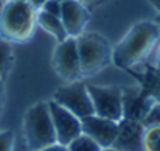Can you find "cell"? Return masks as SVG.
I'll return each instance as SVG.
<instances>
[{"label": "cell", "instance_id": "cell-4", "mask_svg": "<svg viewBox=\"0 0 160 151\" xmlns=\"http://www.w3.org/2000/svg\"><path fill=\"white\" fill-rule=\"evenodd\" d=\"M76 44L82 75L98 73L112 59V49L101 34L82 33L76 38Z\"/></svg>", "mask_w": 160, "mask_h": 151}, {"label": "cell", "instance_id": "cell-23", "mask_svg": "<svg viewBox=\"0 0 160 151\" xmlns=\"http://www.w3.org/2000/svg\"><path fill=\"white\" fill-rule=\"evenodd\" d=\"M156 69H160V45L157 49V53H156Z\"/></svg>", "mask_w": 160, "mask_h": 151}, {"label": "cell", "instance_id": "cell-30", "mask_svg": "<svg viewBox=\"0 0 160 151\" xmlns=\"http://www.w3.org/2000/svg\"><path fill=\"white\" fill-rule=\"evenodd\" d=\"M56 2H59V3H62V2H65V0H56Z\"/></svg>", "mask_w": 160, "mask_h": 151}, {"label": "cell", "instance_id": "cell-3", "mask_svg": "<svg viewBox=\"0 0 160 151\" xmlns=\"http://www.w3.org/2000/svg\"><path fill=\"white\" fill-rule=\"evenodd\" d=\"M25 137L33 151L56 143V133L48 103H38L25 115Z\"/></svg>", "mask_w": 160, "mask_h": 151}, {"label": "cell", "instance_id": "cell-10", "mask_svg": "<svg viewBox=\"0 0 160 151\" xmlns=\"http://www.w3.org/2000/svg\"><path fill=\"white\" fill-rule=\"evenodd\" d=\"M143 134H145V125L142 122L121 118L118 122V131L112 148L118 151H145Z\"/></svg>", "mask_w": 160, "mask_h": 151}, {"label": "cell", "instance_id": "cell-18", "mask_svg": "<svg viewBox=\"0 0 160 151\" xmlns=\"http://www.w3.org/2000/svg\"><path fill=\"white\" fill-rule=\"evenodd\" d=\"M142 123L145 126H156V125L160 126V103L154 101V104L151 106L149 112L146 114V117H145V120Z\"/></svg>", "mask_w": 160, "mask_h": 151}, {"label": "cell", "instance_id": "cell-17", "mask_svg": "<svg viewBox=\"0 0 160 151\" xmlns=\"http://www.w3.org/2000/svg\"><path fill=\"white\" fill-rule=\"evenodd\" d=\"M11 47L5 41H0V76L5 75V72L11 65Z\"/></svg>", "mask_w": 160, "mask_h": 151}, {"label": "cell", "instance_id": "cell-5", "mask_svg": "<svg viewBox=\"0 0 160 151\" xmlns=\"http://www.w3.org/2000/svg\"><path fill=\"white\" fill-rule=\"evenodd\" d=\"M93 114L113 122L123 118V91L112 86H87Z\"/></svg>", "mask_w": 160, "mask_h": 151}, {"label": "cell", "instance_id": "cell-24", "mask_svg": "<svg viewBox=\"0 0 160 151\" xmlns=\"http://www.w3.org/2000/svg\"><path fill=\"white\" fill-rule=\"evenodd\" d=\"M149 2H151V5L160 13V0H149Z\"/></svg>", "mask_w": 160, "mask_h": 151}, {"label": "cell", "instance_id": "cell-9", "mask_svg": "<svg viewBox=\"0 0 160 151\" xmlns=\"http://www.w3.org/2000/svg\"><path fill=\"white\" fill-rule=\"evenodd\" d=\"M81 128H82V133L92 137L101 148H110L117 137L118 122L92 114L81 120Z\"/></svg>", "mask_w": 160, "mask_h": 151}, {"label": "cell", "instance_id": "cell-15", "mask_svg": "<svg viewBox=\"0 0 160 151\" xmlns=\"http://www.w3.org/2000/svg\"><path fill=\"white\" fill-rule=\"evenodd\" d=\"M68 151H101V147L87 134L81 133L78 137H75L68 145H67Z\"/></svg>", "mask_w": 160, "mask_h": 151}, {"label": "cell", "instance_id": "cell-8", "mask_svg": "<svg viewBox=\"0 0 160 151\" xmlns=\"http://www.w3.org/2000/svg\"><path fill=\"white\" fill-rule=\"evenodd\" d=\"M48 107L56 133V142L67 147L75 137H78L82 133L81 118H78L75 114H72L68 109L58 104L56 101H50Z\"/></svg>", "mask_w": 160, "mask_h": 151}, {"label": "cell", "instance_id": "cell-6", "mask_svg": "<svg viewBox=\"0 0 160 151\" xmlns=\"http://www.w3.org/2000/svg\"><path fill=\"white\" fill-rule=\"evenodd\" d=\"M53 65L56 73L64 80L76 81L82 76L76 38H67L58 44L53 55Z\"/></svg>", "mask_w": 160, "mask_h": 151}, {"label": "cell", "instance_id": "cell-13", "mask_svg": "<svg viewBox=\"0 0 160 151\" xmlns=\"http://www.w3.org/2000/svg\"><path fill=\"white\" fill-rule=\"evenodd\" d=\"M36 22L47 33H50L53 38H56L58 42H62V41H65L68 38V34H67V31L64 28V23H62L61 17H58V16L48 14V13H45V11L41 9L38 13V16H36Z\"/></svg>", "mask_w": 160, "mask_h": 151}, {"label": "cell", "instance_id": "cell-7", "mask_svg": "<svg viewBox=\"0 0 160 151\" xmlns=\"http://www.w3.org/2000/svg\"><path fill=\"white\" fill-rule=\"evenodd\" d=\"M53 101L68 109L72 114H75L81 120L93 114V104L90 100L87 86L79 84V83H73L70 86H64L58 89L53 97Z\"/></svg>", "mask_w": 160, "mask_h": 151}, {"label": "cell", "instance_id": "cell-28", "mask_svg": "<svg viewBox=\"0 0 160 151\" xmlns=\"http://www.w3.org/2000/svg\"><path fill=\"white\" fill-rule=\"evenodd\" d=\"M81 3H86V2H93V0H79Z\"/></svg>", "mask_w": 160, "mask_h": 151}, {"label": "cell", "instance_id": "cell-16", "mask_svg": "<svg viewBox=\"0 0 160 151\" xmlns=\"http://www.w3.org/2000/svg\"><path fill=\"white\" fill-rule=\"evenodd\" d=\"M143 150L160 151V126H145L143 134Z\"/></svg>", "mask_w": 160, "mask_h": 151}, {"label": "cell", "instance_id": "cell-26", "mask_svg": "<svg viewBox=\"0 0 160 151\" xmlns=\"http://www.w3.org/2000/svg\"><path fill=\"white\" fill-rule=\"evenodd\" d=\"M101 151H118V150H115V148L110 147V148H101Z\"/></svg>", "mask_w": 160, "mask_h": 151}, {"label": "cell", "instance_id": "cell-22", "mask_svg": "<svg viewBox=\"0 0 160 151\" xmlns=\"http://www.w3.org/2000/svg\"><path fill=\"white\" fill-rule=\"evenodd\" d=\"M28 2H30V5H31L36 11H39V9H42V6L45 5L47 0H28Z\"/></svg>", "mask_w": 160, "mask_h": 151}, {"label": "cell", "instance_id": "cell-1", "mask_svg": "<svg viewBox=\"0 0 160 151\" xmlns=\"http://www.w3.org/2000/svg\"><path fill=\"white\" fill-rule=\"evenodd\" d=\"M160 34L157 22L145 20L135 23L121 42L112 50V61L120 69H129L140 62L156 45Z\"/></svg>", "mask_w": 160, "mask_h": 151}, {"label": "cell", "instance_id": "cell-21", "mask_svg": "<svg viewBox=\"0 0 160 151\" xmlns=\"http://www.w3.org/2000/svg\"><path fill=\"white\" fill-rule=\"evenodd\" d=\"M38 151H68L67 150V147L65 145H61V143H53V145H48V147H45V148H41V150Z\"/></svg>", "mask_w": 160, "mask_h": 151}, {"label": "cell", "instance_id": "cell-12", "mask_svg": "<svg viewBox=\"0 0 160 151\" xmlns=\"http://www.w3.org/2000/svg\"><path fill=\"white\" fill-rule=\"evenodd\" d=\"M152 104H154V100L149 95H146L142 89L124 91L123 92V118L143 122Z\"/></svg>", "mask_w": 160, "mask_h": 151}, {"label": "cell", "instance_id": "cell-27", "mask_svg": "<svg viewBox=\"0 0 160 151\" xmlns=\"http://www.w3.org/2000/svg\"><path fill=\"white\" fill-rule=\"evenodd\" d=\"M2 95H3V92H2V86H0V109H2Z\"/></svg>", "mask_w": 160, "mask_h": 151}, {"label": "cell", "instance_id": "cell-14", "mask_svg": "<svg viewBox=\"0 0 160 151\" xmlns=\"http://www.w3.org/2000/svg\"><path fill=\"white\" fill-rule=\"evenodd\" d=\"M142 91L149 95L154 101L160 103V69H151L140 75Z\"/></svg>", "mask_w": 160, "mask_h": 151}, {"label": "cell", "instance_id": "cell-25", "mask_svg": "<svg viewBox=\"0 0 160 151\" xmlns=\"http://www.w3.org/2000/svg\"><path fill=\"white\" fill-rule=\"evenodd\" d=\"M5 2H6V0H0V16H2V11H3V6H5Z\"/></svg>", "mask_w": 160, "mask_h": 151}, {"label": "cell", "instance_id": "cell-19", "mask_svg": "<svg viewBox=\"0 0 160 151\" xmlns=\"http://www.w3.org/2000/svg\"><path fill=\"white\" fill-rule=\"evenodd\" d=\"M12 133L2 131L0 133V151H12Z\"/></svg>", "mask_w": 160, "mask_h": 151}, {"label": "cell", "instance_id": "cell-20", "mask_svg": "<svg viewBox=\"0 0 160 151\" xmlns=\"http://www.w3.org/2000/svg\"><path fill=\"white\" fill-rule=\"evenodd\" d=\"M41 11V9H39ZM42 11L48 13V14H53V16H61V3L56 2V0H47L45 5L42 6Z\"/></svg>", "mask_w": 160, "mask_h": 151}, {"label": "cell", "instance_id": "cell-29", "mask_svg": "<svg viewBox=\"0 0 160 151\" xmlns=\"http://www.w3.org/2000/svg\"><path fill=\"white\" fill-rule=\"evenodd\" d=\"M157 25L160 27V14H159V17H157Z\"/></svg>", "mask_w": 160, "mask_h": 151}, {"label": "cell", "instance_id": "cell-11", "mask_svg": "<svg viewBox=\"0 0 160 151\" xmlns=\"http://www.w3.org/2000/svg\"><path fill=\"white\" fill-rule=\"evenodd\" d=\"M61 20L68 38H78L84 33L89 22V11L79 0H65L61 3Z\"/></svg>", "mask_w": 160, "mask_h": 151}, {"label": "cell", "instance_id": "cell-2", "mask_svg": "<svg viewBox=\"0 0 160 151\" xmlns=\"http://www.w3.org/2000/svg\"><path fill=\"white\" fill-rule=\"evenodd\" d=\"M38 11L28 0H6L0 16V34L8 41H27L36 23Z\"/></svg>", "mask_w": 160, "mask_h": 151}]
</instances>
